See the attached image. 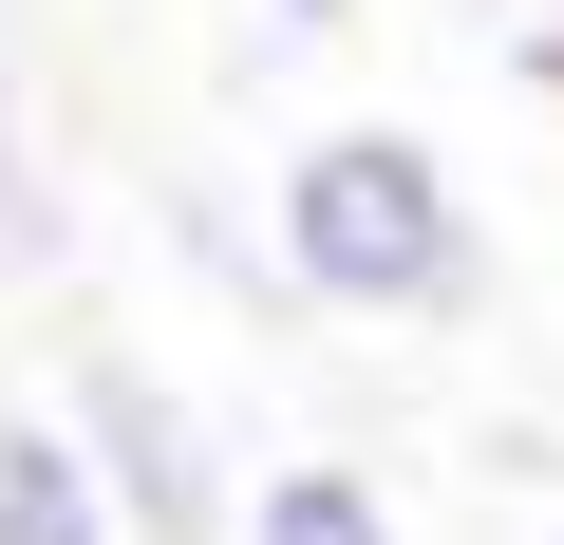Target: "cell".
Here are the masks:
<instances>
[{
  "mask_svg": "<svg viewBox=\"0 0 564 545\" xmlns=\"http://www.w3.org/2000/svg\"><path fill=\"white\" fill-rule=\"evenodd\" d=\"M0 545H132L113 526V470H95V433L39 395V414H0Z\"/></svg>",
  "mask_w": 564,
  "mask_h": 545,
  "instance_id": "3957f363",
  "label": "cell"
},
{
  "mask_svg": "<svg viewBox=\"0 0 564 545\" xmlns=\"http://www.w3.org/2000/svg\"><path fill=\"white\" fill-rule=\"evenodd\" d=\"M263 226H282L302 320L452 339V320L489 302V207H470V170H452L414 113H339V132H302V151H282V188H263Z\"/></svg>",
  "mask_w": 564,
  "mask_h": 545,
  "instance_id": "6da1fadb",
  "label": "cell"
},
{
  "mask_svg": "<svg viewBox=\"0 0 564 545\" xmlns=\"http://www.w3.org/2000/svg\"><path fill=\"white\" fill-rule=\"evenodd\" d=\"M508 39H527V76L564 95V0H508Z\"/></svg>",
  "mask_w": 564,
  "mask_h": 545,
  "instance_id": "8992f818",
  "label": "cell"
},
{
  "mask_svg": "<svg viewBox=\"0 0 564 545\" xmlns=\"http://www.w3.org/2000/svg\"><path fill=\"white\" fill-rule=\"evenodd\" d=\"M545 545H564V508H545Z\"/></svg>",
  "mask_w": 564,
  "mask_h": 545,
  "instance_id": "ba28073f",
  "label": "cell"
},
{
  "mask_svg": "<svg viewBox=\"0 0 564 545\" xmlns=\"http://www.w3.org/2000/svg\"><path fill=\"white\" fill-rule=\"evenodd\" d=\"M263 20H282V39H339V20H358V0H263Z\"/></svg>",
  "mask_w": 564,
  "mask_h": 545,
  "instance_id": "52a82bcc",
  "label": "cell"
},
{
  "mask_svg": "<svg viewBox=\"0 0 564 545\" xmlns=\"http://www.w3.org/2000/svg\"><path fill=\"white\" fill-rule=\"evenodd\" d=\"M245 545H414V508H395L358 451H302V470L245 489Z\"/></svg>",
  "mask_w": 564,
  "mask_h": 545,
  "instance_id": "277c9868",
  "label": "cell"
},
{
  "mask_svg": "<svg viewBox=\"0 0 564 545\" xmlns=\"http://www.w3.org/2000/svg\"><path fill=\"white\" fill-rule=\"evenodd\" d=\"M57 244H76V207H57V170H39V113H20V57H0V263L39 283Z\"/></svg>",
  "mask_w": 564,
  "mask_h": 545,
  "instance_id": "5b68a950",
  "label": "cell"
},
{
  "mask_svg": "<svg viewBox=\"0 0 564 545\" xmlns=\"http://www.w3.org/2000/svg\"><path fill=\"white\" fill-rule=\"evenodd\" d=\"M57 414L95 433V470H113V526H132V545H245V470H226V433H207V395H188L170 358L76 339V358H57Z\"/></svg>",
  "mask_w": 564,
  "mask_h": 545,
  "instance_id": "7a4b0ae2",
  "label": "cell"
}]
</instances>
